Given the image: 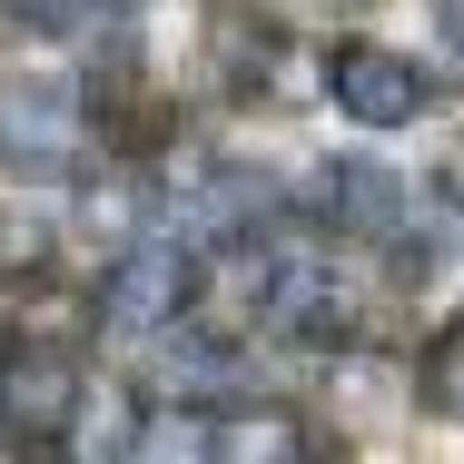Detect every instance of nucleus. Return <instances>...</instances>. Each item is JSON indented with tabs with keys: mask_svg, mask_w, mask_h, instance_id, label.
Returning a JSON list of instances; mask_svg holds the SVG:
<instances>
[{
	"mask_svg": "<svg viewBox=\"0 0 464 464\" xmlns=\"http://www.w3.org/2000/svg\"><path fill=\"white\" fill-rule=\"evenodd\" d=\"M80 149H90V109L70 80H20V90L0 99V179H70L80 169Z\"/></svg>",
	"mask_w": 464,
	"mask_h": 464,
	"instance_id": "1",
	"label": "nucleus"
},
{
	"mask_svg": "<svg viewBox=\"0 0 464 464\" xmlns=\"http://www.w3.org/2000/svg\"><path fill=\"white\" fill-rule=\"evenodd\" d=\"M188 296H198L188 247H179V237H139V247L109 257V277H99V316H109L119 336H159L169 316H188Z\"/></svg>",
	"mask_w": 464,
	"mask_h": 464,
	"instance_id": "2",
	"label": "nucleus"
},
{
	"mask_svg": "<svg viewBox=\"0 0 464 464\" xmlns=\"http://www.w3.org/2000/svg\"><path fill=\"white\" fill-rule=\"evenodd\" d=\"M257 306H267V326L296 336V346H346V326H356V296L346 277L326 267V257H267V277H257Z\"/></svg>",
	"mask_w": 464,
	"mask_h": 464,
	"instance_id": "3",
	"label": "nucleus"
},
{
	"mask_svg": "<svg viewBox=\"0 0 464 464\" xmlns=\"http://www.w3.org/2000/svg\"><path fill=\"white\" fill-rule=\"evenodd\" d=\"M326 90H336V109L356 119V129H405V119H425V99H435V80L405 60V50H375V40H346L336 60H326Z\"/></svg>",
	"mask_w": 464,
	"mask_h": 464,
	"instance_id": "4",
	"label": "nucleus"
},
{
	"mask_svg": "<svg viewBox=\"0 0 464 464\" xmlns=\"http://www.w3.org/2000/svg\"><path fill=\"white\" fill-rule=\"evenodd\" d=\"M80 366L60 356V346H30L20 366L0 375V415H10V435H30V445H50V435H70V415H80Z\"/></svg>",
	"mask_w": 464,
	"mask_h": 464,
	"instance_id": "5",
	"label": "nucleus"
},
{
	"mask_svg": "<svg viewBox=\"0 0 464 464\" xmlns=\"http://www.w3.org/2000/svg\"><path fill=\"white\" fill-rule=\"evenodd\" d=\"M169 198H179V227H188V237H237V227L257 218V179L227 169V159H208V149H179Z\"/></svg>",
	"mask_w": 464,
	"mask_h": 464,
	"instance_id": "6",
	"label": "nucleus"
},
{
	"mask_svg": "<svg viewBox=\"0 0 464 464\" xmlns=\"http://www.w3.org/2000/svg\"><path fill=\"white\" fill-rule=\"evenodd\" d=\"M316 208L336 218V237H395L405 227V179L375 169V159H336L316 179Z\"/></svg>",
	"mask_w": 464,
	"mask_h": 464,
	"instance_id": "7",
	"label": "nucleus"
},
{
	"mask_svg": "<svg viewBox=\"0 0 464 464\" xmlns=\"http://www.w3.org/2000/svg\"><path fill=\"white\" fill-rule=\"evenodd\" d=\"M60 445H70V464H129L139 445H149V415H139V395H129V385H90Z\"/></svg>",
	"mask_w": 464,
	"mask_h": 464,
	"instance_id": "8",
	"label": "nucleus"
},
{
	"mask_svg": "<svg viewBox=\"0 0 464 464\" xmlns=\"http://www.w3.org/2000/svg\"><path fill=\"white\" fill-rule=\"evenodd\" d=\"M208 464H306V435H296V415H277V405L218 415L208 425Z\"/></svg>",
	"mask_w": 464,
	"mask_h": 464,
	"instance_id": "9",
	"label": "nucleus"
},
{
	"mask_svg": "<svg viewBox=\"0 0 464 464\" xmlns=\"http://www.w3.org/2000/svg\"><path fill=\"white\" fill-rule=\"evenodd\" d=\"M425 405L464 425V316L445 326V336H435V346H425Z\"/></svg>",
	"mask_w": 464,
	"mask_h": 464,
	"instance_id": "10",
	"label": "nucleus"
},
{
	"mask_svg": "<svg viewBox=\"0 0 464 464\" xmlns=\"http://www.w3.org/2000/svg\"><path fill=\"white\" fill-rule=\"evenodd\" d=\"M80 218H90V227H109L119 247H139V237H129V227H139V198H129V188H90V198H80Z\"/></svg>",
	"mask_w": 464,
	"mask_h": 464,
	"instance_id": "11",
	"label": "nucleus"
},
{
	"mask_svg": "<svg viewBox=\"0 0 464 464\" xmlns=\"http://www.w3.org/2000/svg\"><path fill=\"white\" fill-rule=\"evenodd\" d=\"M10 10H20L30 30H70V20H80V0H10Z\"/></svg>",
	"mask_w": 464,
	"mask_h": 464,
	"instance_id": "12",
	"label": "nucleus"
},
{
	"mask_svg": "<svg viewBox=\"0 0 464 464\" xmlns=\"http://www.w3.org/2000/svg\"><path fill=\"white\" fill-rule=\"evenodd\" d=\"M435 30H445V40L464 50V0H435Z\"/></svg>",
	"mask_w": 464,
	"mask_h": 464,
	"instance_id": "13",
	"label": "nucleus"
},
{
	"mask_svg": "<svg viewBox=\"0 0 464 464\" xmlns=\"http://www.w3.org/2000/svg\"><path fill=\"white\" fill-rule=\"evenodd\" d=\"M109 10H149V0H109Z\"/></svg>",
	"mask_w": 464,
	"mask_h": 464,
	"instance_id": "14",
	"label": "nucleus"
},
{
	"mask_svg": "<svg viewBox=\"0 0 464 464\" xmlns=\"http://www.w3.org/2000/svg\"><path fill=\"white\" fill-rule=\"evenodd\" d=\"M0 375H10V356H0Z\"/></svg>",
	"mask_w": 464,
	"mask_h": 464,
	"instance_id": "15",
	"label": "nucleus"
}]
</instances>
